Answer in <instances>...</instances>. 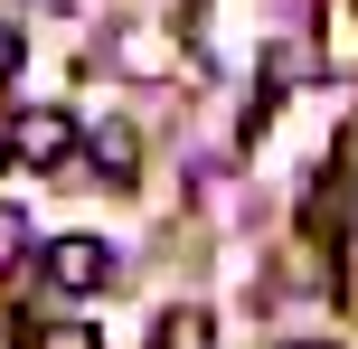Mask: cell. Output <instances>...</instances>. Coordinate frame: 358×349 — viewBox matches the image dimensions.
Returning a JSON list of instances; mask_svg holds the SVG:
<instances>
[{"mask_svg":"<svg viewBox=\"0 0 358 349\" xmlns=\"http://www.w3.org/2000/svg\"><path fill=\"white\" fill-rule=\"evenodd\" d=\"M29 349H104L85 331V321H48V331H29Z\"/></svg>","mask_w":358,"mask_h":349,"instance_id":"4","label":"cell"},{"mask_svg":"<svg viewBox=\"0 0 358 349\" xmlns=\"http://www.w3.org/2000/svg\"><path fill=\"white\" fill-rule=\"evenodd\" d=\"M161 349H208V321H198V312H170L161 321Z\"/></svg>","mask_w":358,"mask_h":349,"instance_id":"5","label":"cell"},{"mask_svg":"<svg viewBox=\"0 0 358 349\" xmlns=\"http://www.w3.org/2000/svg\"><path fill=\"white\" fill-rule=\"evenodd\" d=\"M48 283H57V293H104V283H113V255L94 236H57L48 245Z\"/></svg>","mask_w":358,"mask_h":349,"instance_id":"2","label":"cell"},{"mask_svg":"<svg viewBox=\"0 0 358 349\" xmlns=\"http://www.w3.org/2000/svg\"><path fill=\"white\" fill-rule=\"evenodd\" d=\"M94 161H104V170H132V161H142L132 123H94Z\"/></svg>","mask_w":358,"mask_h":349,"instance_id":"3","label":"cell"},{"mask_svg":"<svg viewBox=\"0 0 358 349\" xmlns=\"http://www.w3.org/2000/svg\"><path fill=\"white\" fill-rule=\"evenodd\" d=\"M19 245H29V218H19V208H0V264H10Z\"/></svg>","mask_w":358,"mask_h":349,"instance_id":"6","label":"cell"},{"mask_svg":"<svg viewBox=\"0 0 358 349\" xmlns=\"http://www.w3.org/2000/svg\"><path fill=\"white\" fill-rule=\"evenodd\" d=\"M0 142H10L19 161L48 170V161H66V151H76V123H66V113H48V104H19L10 123H0Z\"/></svg>","mask_w":358,"mask_h":349,"instance_id":"1","label":"cell"},{"mask_svg":"<svg viewBox=\"0 0 358 349\" xmlns=\"http://www.w3.org/2000/svg\"><path fill=\"white\" fill-rule=\"evenodd\" d=\"M19 66V29H0V76H10Z\"/></svg>","mask_w":358,"mask_h":349,"instance_id":"7","label":"cell"},{"mask_svg":"<svg viewBox=\"0 0 358 349\" xmlns=\"http://www.w3.org/2000/svg\"><path fill=\"white\" fill-rule=\"evenodd\" d=\"M292 349H330V340H292Z\"/></svg>","mask_w":358,"mask_h":349,"instance_id":"8","label":"cell"}]
</instances>
